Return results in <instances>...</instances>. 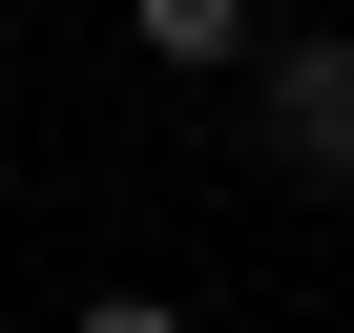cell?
Returning a JSON list of instances; mask_svg holds the SVG:
<instances>
[{
	"label": "cell",
	"instance_id": "cell-1",
	"mask_svg": "<svg viewBox=\"0 0 354 333\" xmlns=\"http://www.w3.org/2000/svg\"><path fill=\"white\" fill-rule=\"evenodd\" d=\"M271 166L354 188V42H271Z\"/></svg>",
	"mask_w": 354,
	"mask_h": 333
},
{
	"label": "cell",
	"instance_id": "cell-3",
	"mask_svg": "<svg viewBox=\"0 0 354 333\" xmlns=\"http://www.w3.org/2000/svg\"><path fill=\"white\" fill-rule=\"evenodd\" d=\"M84 333H188V312H167V292H104V312H84Z\"/></svg>",
	"mask_w": 354,
	"mask_h": 333
},
{
	"label": "cell",
	"instance_id": "cell-2",
	"mask_svg": "<svg viewBox=\"0 0 354 333\" xmlns=\"http://www.w3.org/2000/svg\"><path fill=\"white\" fill-rule=\"evenodd\" d=\"M146 63H250V0H125Z\"/></svg>",
	"mask_w": 354,
	"mask_h": 333
}]
</instances>
